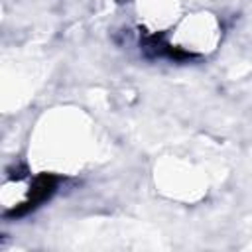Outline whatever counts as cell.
Instances as JSON below:
<instances>
[{
    "label": "cell",
    "instance_id": "6da1fadb",
    "mask_svg": "<svg viewBox=\"0 0 252 252\" xmlns=\"http://www.w3.org/2000/svg\"><path fill=\"white\" fill-rule=\"evenodd\" d=\"M55 187H57V177H53V175H49V173H41L39 177H35V181L32 183V191H30V197L20 205V207H16L12 213H8V217H22V215H26L28 211H32V209H35L37 205H41L45 199H49L51 195H53V191H55Z\"/></svg>",
    "mask_w": 252,
    "mask_h": 252
}]
</instances>
